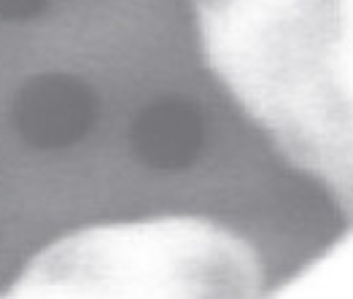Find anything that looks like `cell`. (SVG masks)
Masks as SVG:
<instances>
[{"instance_id": "cell-4", "label": "cell", "mask_w": 353, "mask_h": 299, "mask_svg": "<svg viewBox=\"0 0 353 299\" xmlns=\"http://www.w3.org/2000/svg\"><path fill=\"white\" fill-rule=\"evenodd\" d=\"M334 17V38H337V57L345 87L353 97V0H329Z\"/></svg>"}, {"instance_id": "cell-2", "label": "cell", "mask_w": 353, "mask_h": 299, "mask_svg": "<svg viewBox=\"0 0 353 299\" xmlns=\"http://www.w3.org/2000/svg\"><path fill=\"white\" fill-rule=\"evenodd\" d=\"M256 248L203 216L94 224L38 251L0 299H256Z\"/></svg>"}, {"instance_id": "cell-1", "label": "cell", "mask_w": 353, "mask_h": 299, "mask_svg": "<svg viewBox=\"0 0 353 299\" xmlns=\"http://www.w3.org/2000/svg\"><path fill=\"white\" fill-rule=\"evenodd\" d=\"M208 70L275 151L353 218V97L329 0H192Z\"/></svg>"}, {"instance_id": "cell-3", "label": "cell", "mask_w": 353, "mask_h": 299, "mask_svg": "<svg viewBox=\"0 0 353 299\" xmlns=\"http://www.w3.org/2000/svg\"><path fill=\"white\" fill-rule=\"evenodd\" d=\"M256 299H353V224L316 259Z\"/></svg>"}]
</instances>
